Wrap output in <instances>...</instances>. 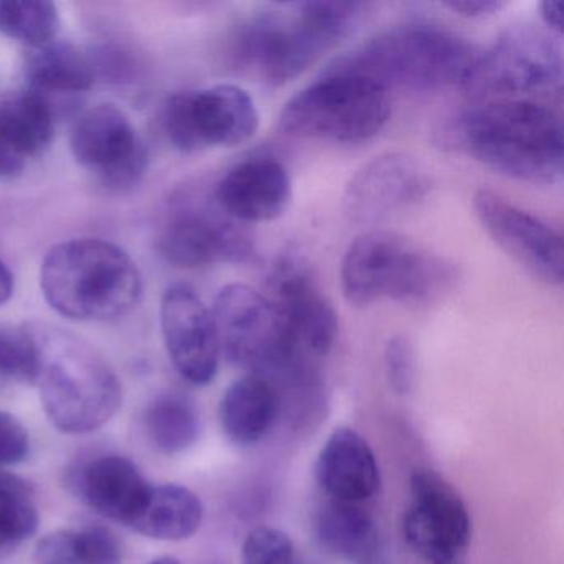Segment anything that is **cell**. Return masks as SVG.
I'll return each instance as SVG.
<instances>
[{"label":"cell","mask_w":564,"mask_h":564,"mask_svg":"<svg viewBox=\"0 0 564 564\" xmlns=\"http://www.w3.org/2000/svg\"><path fill=\"white\" fill-rule=\"evenodd\" d=\"M435 143L521 183L556 184L563 177V121L536 100L481 101L448 117Z\"/></svg>","instance_id":"obj_1"},{"label":"cell","mask_w":564,"mask_h":564,"mask_svg":"<svg viewBox=\"0 0 564 564\" xmlns=\"http://www.w3.org/2000/svg\"><path fill=\"white\" fill-rule=\"evenodd\" d=\"M368 6L300 2L250 19L234 39L236 65L270 87H280L348 37Z\"/></svg>","instance_id":"obj_2"},{"label":"cell","mask_w":564,"mask_h":564,"mask_svg":"<svg viewBox=\"0 0 564 564\" xmlns=\"http://www.w3.org/2000/svg\"><path fill=\"white\" fill-rule=\"evenodd\" d=\"M35 343L34 384L42 408L64 434H90L113 419L123 402L120 379L87 341L54 326L31 328Z\"/></svg>","instance_id":"obj_3"},{"label":"cell","mask_w":564,"mask_h":564,"mask_svg":"<svg viewBox=\"0 0 564 564\" xmlns=\"http://www.w3.org/2000/svg\"><path fill=\"white\" fill-rule=\"evenodd\" d=\"M41 286L58 315L75 322H107L138 305L143 276L137 262L115 243L75 239L48 250Z\"/></svg>","instance_id":"obj_4"},{"label":"cell","mask_w":564,"mask_h":564,"mask_svg":"<svg viewBox=\"0 0 564 564\" xmlns=\"http://www.w3.org/2000/svg\"><path fill=\"white\" fill-rule=\"evenodd\" d=\"M455 280L454 263L392 230L359 234L341 262L343 295L356 308L381 300L427 305L444 295Z\"/></svg>","instance_id":"obj_5"},{"label":"cell","mask_w":564,"mask_h":564,"mask_svg":"<svg viewBox=\"0 0 564 564\" xmlns=\"http://www.w3.org/2000/svg\"><path fill=\"white\" fill-rule=\"evenodd\" d=\"M477 52L460 35L429 24L382 32L332 65L328 74L358 75L409 90H438L464 84Z\"/></svg>","instance_id":"obj_6"},{"label":"cell","mask_w":564,"mask_h":564,"mask_svg":"<svg viewBox=\"0 0 564 564\" xmlns=\"http://www.w3.org/2000/svg\"><path fill=\"white\" fill-rule=\"evenodd\" d=\"M391 101L381 85L348 74H326L286 101L279 118L283 133L303 140L356 144L381 133Z\"/></svg>","instance_id":"obj_7"},{"label":"cell","mask_w":564,"mask_h":564,"mask_svg":"<svg viewBox=\"0 0 564 564\" xmlns=\"http://www.w3.org/2000/svg\"><path fill=\"white\" fill-rule=\"evenodd\" d=\"M563 85V54L553 35L531 28L501 35L478 54L462 88L478 101L534 100Z\"/></svg>","instance_id":"obj_8"},{"label":"cell","mask_w":564,"mask_h":564,"mask_svg":"<svg viewBox=\"0 0 564 564\" xmlns=\"http://www.w3.org/2000/svg\"><path fill=\"white\" fill-rule=\"evenodd\" d=\"M220 355L250 375L270 379L296 368L283 341L275 310L267 295L242 283L224 286L214 300Z\"/></svg>","instance_id":"obj_9"},{"label":"cell","mask_w":564,"mask_h":564,"mask_svg":"<svg viewBox=\"0 0 564 564\" xmlns=\"http://www.w3.org/2000/svg\"><path fill=\"white\" fill-rule=\"evenodd\" d=\"M267 299L293 361L312 366L329 355L338 336V316L303 257L289 252L276 260Z\"/></svg>","instance_id":"obj_10"},{"label":"cell","mask_w":564,"mask_h":564,"mask_svg":"<svg viewBox=\"0 0 564 564\" xmlns=\"http://www.w3.org/2000/svg\"><path fill=\"white\" fill-rule=\"evenodd\" d=\"M163 124L177 150L196 153L249 141L259 128V111L243 88L216 85L171 95L164 105Z\"/></svg>","instance_id":"obj_11"},{"label":"cell","mask_w":564,"mask_h":564,"mask_svg":"<svg viewBox=\"0 0 564 564\" xmlns=\"http://www.w3.org/2000/svg\"><path fill=\"white\" fill-rule=\"evenodd\" d=\"M411 507L402 518L409 546L429 564H460L471 538L467 505L434 470L411 475Z\"/></svg>","instance_id":"obj_12"},{"label":"cell","mask_w":564,"mask_h":564,"mask_svg":"<svg viewBox=\"0 0 564 564\" xmlns=\"http://www.w3.org/2000/svg\"><path fill=\"white\" fill-rule=\"evenodd\" d=\"M160 246L163 256L183 269L249 262L256 256L252 234L217 206L214 194L210 200L184 203L173 210Z\"/></svg>","instance_id":"obj_13"},{"label":"cell","mask_w":564,"mask_h":564,"mask_svg":"<svg viewBox=\"0 0 564 564\" xmlns=\"http://www.w3.org/2000/svg\"><path fill=\"white\" fill-rule=\"evenodd\" d=\"M471 203L478 223L508 257L540 282L563 285V237L554 227L485 187Z\"/></svg>","instance_id":"obj_14"},{"label":"cell","mask_w":564,"mask_h":564,"mask_svg":"<svg viewBox=\"0 0 564 564\" xmlns=\"http://www.w3.org/2000/svg\"><path fill=\"white\" fill-rule=\"evenodd\" d=\"M70 150L82 167L111 189L134 186L147 171L143 140L127 113L115 105H98L78 118Z\"/></svg>","instance_id":"obj_15"},{"label":"cell","mask_w":564,"mask_h":564,"mask_svg":"<svg viewBox=\"0 0 564 564\" xmlns=\"http://www.w3.org/2000/svg\"><path fill=\"white\" fill-rule=\"evenodd\" d=\"M161 329L171 362L191 384L206 386L219 369L220 346L213 313L196 290L176 283L161 300Z\"/></svg>","instance_id":"obj_16"},{"label":"cell","mask_w":564,"mask_h":564,"mask_svg":"<svg viewBox=\"0 0 564 564\" xmlns=\"http://www.w3.org/2000/svg\"><path fill=\"white\" fill-rule=\"evenodd\" d=\"M431 191V180L415 158L386 153L356 171L343 194V210L352 223L375 224L415 206Z\"/></svg>","instance_id":"obj_17"},{"label":"cell","mask_w":564,"mask_h":564,"mask_svg":"<svg viewBox=\"0 0 564 564\" xmlns=\"http://www.w3.org/2000/svg\"><path fill=\"white\" fill-rule=\"evenodd\" d=\"M292 197L289 170L270 156L236 164L214 189L217 206L243 226L279 219L289 210Z\"/></svg>","instance_id":"obj_18"},{"label":"cell","mask_w":564,"mask_h":564,"mask_svg":"<svg viewBox=\"0 0 564 564\" xmlns=\"http://www.w3.org/2000/svg\"><path fill=\"white\" fill-rule=\"evenodd\" d=\"M72 490L95 513L130 527L151 485L140 468L121 455H101L72 474Z\"/></svg>","instance_id":"obj_19"},{"label":"cell","mask_w":564,"mask_h":564,"mask_svg":"<svg viewBox=\"0 0 564 564\" xmlns=\"http://www.w3.org/2000/svg\"><path fill=\"white\" fill-rule=\"evenodd\" d=\"M316 480L329 500L359 503L378 494V460L369 442L355 429L339 427L326 438L315 465Z\"/></svg>","instance_id":"obj_20"},{"label":"cell","mask_w":564,"mask_h":564,"mask_svg":"<svg viewBox=\"0 0 564 564\" xmlns=\"http://www.w3.org/2000/svg\"><path fill=\"white\" fill-rule=\"evenodd\" d=\"M55 133V108L28 90L0 100V180L24 173L29 161L44 154Z\"/></svg>","instance_id":"obj_21"},{"label":"cell","mask_w":564,"mask_h":564,"mask_svg":"<svg viewBox=\"0 0 564 564\" xmlns=\"http://www.w3.org/2000/svg\"><path fill=\"white\" fill-rule=\"evenodd\" d=\"M280 411V395L269 379L247 375L227 388L220 399L219 421L224 434L239 445L262 441Z\"/></svg>","instance_id":"obj_22"},{"label":"cell","mask_w":564,"mask_h":564,"mask_svg":"<svg viewBox=\"0 0 564 564\" xmlns=\"http://www.w3.org/2000/svg\"><path fill=\"white\" fill-rule=\"evenodd\" d=\"M25 77L29 90L51 104L55 95L75 97L90 90L95 84V67L91 58L77 45L55 39L42 47L32 48L25 62Z\"/></svg>","instance_id":"obj_23"},{"label":"cell","mask_w":564,"mask_h":564,"mask_svg":"<svg viewBox=\"0 0 564 564\" xmlns=\"http://www.w3.org/2000/svg\"><path fill=\"white\" fill-rule=\"evenodd\" d=\"M203 520V501L189 488L151 485L147 500L130 528L153 540L183 541L197 533Z\"/></svg>","instance_id":"obj_24"},{"label":"cell","mask_w":564,"mask_h":564,"mask_svg":"<svg viewBox=\"0 0 564 564\" xmlns=\"http://www.w3.org/2000/svg\"><path fill=\"white\" fill-rule=\"evenodd\" d=\"M323 546L351 564H372L379 553L375 518L359 503L328 500L316 518Z\"/></svg>","instance_id":"obj_25"},{"label":"cell","mask_w":564,"mask_h":564,"mask_svg":"<svg viewBox=\"0 0 564 564\" xmlns=\"http://www.w3.org/2000/svg\"><path fill=\"white\" fill-rule=\"evenodd\" d=\"M120 541L104 527L58 530L39 541V564H121Z\"/></svg>","instance_id":"obj_26"},{"label":"cell","mask_w":564,"mask_h":564,"mask_svg":"<svg viewBox=\"0 0 564 564\" xmlns=\"http://www.w3.org/2000/svg\"><path fill=\"white\" fill-rule=\"evenodd\" d=\"M144 432L153 447L173 455L196 444L200 419L196 405L186 395L166 392L151 402L144 414Z\"/></svg>","instance_id":"obj_27"},{"label":"cell","mask_w":564,"mask_h":564,"mask_svg":"<svg viewBox=\"0 0 564 564\" xmlns=\"http://www.w3.org/2000/svg\"><path fill=\"white\" fill-rule=\"evenodd\" d=\"M61 15L45 0H0V32L37 48L57 39Z\"/></svg>","instance_id":"obj_28"},{"label":"cell","mask_w":564,"mask_h":564,"mask_svg":"<svg viewBox=\"0 0 564 564\" xmlns=\"http://www.w3.org/2000/svg\"><path fill=\"white\" fill-rule=\"evenodd\" d=\"M39 511L25 481L0 487V546H15L39 530Z\"/></svg>","instance_id":"obj_29"},{"label":"cell","mask_w":564,"mask_h":564,"mask_svg":"<svg viewBox=\"0 0 564 564\" xmlns=\"http://www.w3.org/2000/svg\"><path fill=\"white\" fill-rule=\"evenodd\" d=\"M35 379V343L31 328L0 325V381L29 382Z\"/></svg>","instance_id":"obj_30"},{"label":"cell","mask_w":564,"mask_h":564,"mask_svg":"<svg viewBox=\"0 0 564 564\" xmlns=\"http://www.w3.org/2000/svg\"><path fill=\"white\" fill-rule=\"evenodd\" d=\"M242 564H296L289 534L272 527H257L247 534Z\"/></svg>","instance_id":"obj_31"},{"label":"cell","mask_w":564,"mask_h":564,"mask_svg":"<svg viewBox=\"0 0 564 564\" xmlns=\"http://www.w3.org/2000/svg\"><path fill=\"white\" fill-rule=\"evenodd\" d=\"M414 349L405 336H392L384 349L386 378L392 391L408 394L414 384Z\"/></svg>","instance_id":"obj_32"},{"label":"cell","mask_w":564,"mask_h":564,"mask_svg":"<svg viewBox=\"0 0 564 564\" xmlns=\"http://www.w3.org/2000/svg\"><path fill=\"white\" fill-rule=\"evenodd\" d=\"M31 454L28 429L15 415L0 411V465H18Z\"/></svg>","instance_id":"obj_33"},{"label":"cell","mask_w":564,"mask_h":564,"mask_svg":"<svg viewBox=\"0 0 564 564\" xmlns=\"http://www.w3.org/2000/svg\"><path fill=\"white\" fill-rule=\"evenodd\" d=\"M444 8L460 18L484 19L503 11L507 4L501 0H454V2H445Z\"/></svg>","instance_id":"obj_34"},{"label":"cell","mask_w":564,"mask_h":564,"mask_svg":"<svg viewBox=\"0 0 564 564\" xmlns=\"http://www.w3.org/2000/svg\"><path fill=\"white\" fill-rule=\"evenodd\" d=\"M540 15L551 35L563 34V4L557 0H544L540 4Z\"/></svg>","instance_id":"obj_35"},{"label":"cell","mask_w":564,"mask_h":564,"mask_svg":"<svg viewBox=\"0 0 564 564\" xmlns=\"http://www.w3.org/2000/svg\"><path fill=\"white\" fill-rule=\"evenodd\" d=\"M12 293H14V275L0 260V305H4L11 300Z\"/></svg>","instance_id":"obj_36"},{"label":"cell","mask_w":564,"mask_h":564,"mask_svg":"<svg viewBox=\"0 0 564 564\" xmlns=\"http://www.w3.org/2000/svg\"><path fill=\"white\" fill-rule=\"evenodd\" d=\"M22 478H19L18 475L8 474V471L0 470V487H6V485H15L21 484Z\"/></svg>","instance_id":"obj_37"},{"label":"cell","mask_w":564,"mask_h":564,"mask_svg":"<svg viewBox=\"0 0 564 564\" xmlns=\"http://www.w3.org/2000/svg\"><path fill=\"white\" fill-rule=\"evenodd\" d=\"M150 564H181L180 561L174 560V557L163 556L158 557V560L151 561Z\"/></svg>","instance_id":"obj_38"}]
</instances>
